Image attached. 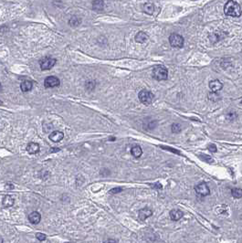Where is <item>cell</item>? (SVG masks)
Masks as SVG:
<instances>
[{"mask_svg": "<svg viewBox=\"0 0 242 243\" xmlns=\"http://www.w3.org/2000/svg\"><path fill=\"white\" fill-rule=\"evenodd\" d=\"M224 12L227 16L238 18L241 16V7L239 4L236 1H229L227 2L224 7Z\"/></svg>", "mask_w": 242, "mask_h": 243, "instance_id": "obj_1", "label": "cell"}, {"mask_svg": "<svg viewBox=\"0 0 242 243\" xmlns=\"http://www.w3.org/2000/svg\"><path fill=\"white\" fill-rule=\"evenodd\" d=\"M168 71L165 67L158 65L153 69V78L157 81H165L167 79Z\"/></svg>", "mask_w": 242, "mask_h": 243, "instance_id": "obj_2", "label": "cell"}, {"mask_svg": "<svg viewBox=\"0 0 242 243\" xmlns=\"http://www.w3.org/2000/svg\"><path fill=\"white\" fill-rule=\"evenodd\" d=\"M153 99V95L151 92L146 91V90H143L139 92V100L141 101L142 103H144L145 105H149L152 103Z\"/></svg>", "mask_w": 242, "mask_h": 243, "instance_id": "obj_3", "label": "cell"}, {"mask_svg": "<svg viewBox=\"0 0 242 243\" xmlns=\"http://www.w3.org/2000/svg\"><path fill=\"white\" fill-rule=\"evenodd\" d=\"M169 42L170 45L174 47V48H182L184 46V38L180 36L179 34L173 33L169 38Z\"/></svg>", "mask_w": 242, "mask_h": 243, "instance_id": "obj_4", "label": "cell"}, {"mask_svg": "<svg viewBox=\"0 0 242 243\" xmlns=\"http://www.w3.org/2000/svg\"><path fill=\"white\" fill-rule=\"evenodd\" d=\"M57 61L54 58H49V57H46V58L42 59L40 61V69L42 70H48L54 67Z\"/></svg>", "mask_w": 242, "mask_h": 243, "instance_id": "obj_5", "label": "cell"}, {"mask_svg": "<svg viewBox=\"0 0 242 243\" xmlns=\"http://www.w3.org/2000/svg\"><path fill=\"white\" fill-rule=\"evenodd\" d=\"M195 190H196V194L200 195L202 196H206L210 194V189L206 183H200V184L196 185L195 187Z\"/></svg>", "mask_w": 242, "mask_h": 243, "instance_id": "obj_6", "label": "cell"}, {"mask_svg": "<svg viewBox=\"0 0 242 243\" xmlns=\"http://www.w3.org/2000/svg\"><path fill=\"white\" fill-rule=\"evenodd\" d=\"M60 80L55 77V76H49V77H47L45 81H44V85L46 88H55V87H58L60 85Z\"/></svg>", "mask_w": 242, "mask_h": 243, "instance_id": "obj_7", "label": "cell"}, {"mask_svg": "<svg viewBox=\"0 0 242 243\" xmlns=\"http://www.w3.org/2000/svg\"><path fill=\"white\" fill-rule=\"evenodd\" d=\"M209 88L213 92H218L222 90L223 88V84L220 81L218 80H214L209 82Z\"/></svg>", "mask_w": 242, "mask_h": 243, "instance_id": "obj_8", "label": "cell"}, {"mask_svg": "<svg viewBox=\"0 0 242 243\" xmlns=\"http://www.w3.org/2000/svg\"><path fill=\"white\" fill-rule=\"evenodd\" d=\"M152 215H153V211L148 208H142L141 210H139V219L142 221L145 220L147 218L151 217Z\"/></svg>", "mask_w": 242, "mask_h": 243, "instance_id": "obj_9", "label": "cell"}, {"mask_svg": "<svg viewBox=\"0 0 242 243\" xmlns=\"http://www.w3.org/2000/svg\"><path fill=\"white\" fill-rule=\"evenodd\" d=\"M40 219H41V216L37 211H33L28 215V220H30L31 224H34V225L38 224L40 222Z\"/></svg>", "mask_w": 242, "mask_h": 243, "instance_id": "obj_10", "label": "cell"}, {"mask_svg": "<svg viewBox=\"0 0 242 243\" xmlns=\"http://www.w3.org/2000/svg\"><path fill=\"white\" fill-rule=\"evenodd\" d=\"M63 137H64V134L61 131H53L49 134V139L54 143H58V142L61 141L63 139Z\"/></svg>", "mask_w": 242, "mask_h": 243, "instance_id": "obj_11", "label": "cell"}, {"mask_svg": "<svg viewBox=\"0 0 242 243\" xmlns=\"http://www.w3.org/2000/svg\"><path fill=\"white\" fill-rule=\"evenodd\" d=\"M184 216V213L179 209H173L170 211V218L174 221H177L180 219H182Z\"/></svg>", "mask_w": 242, "mask_h": 243, "instance_id": "obj_12", "label": "cell"}, {"mask_svg": "<svg viewBox=\"0 0 242 243\" xmlns=\"http://www.w3.org/2000/svg\"><path fill=\"white\" fill-rule=\"evenodd\" d=\"M143 10L144 12H145L148 15H153L154 13L155 7H154V4L153 2H146L144 4L143 6Z\"/></svg>", "mask_w": 242, "mask_h": 243, "instance_id": "obj_13", "label": "cell"}, {"mask_svg": "<svg viewBox=\"0 0 242 243\" xmlns=\"http://www.w3.org/2000/svg\"><path fill=\"white\" fill-rule=\"evenodd\" d=\"M27 151L31 154H37L39 151V146L36 143H30L27 146Z\"/></svg>", "mask_w": 242, "mask_h": 243, "instance_id": "obj_14", "label": "cell"}, {"mask_svg": "<svg viewBox=\"0 0 242 243\" xmlns=\"http://www.w3.org/2000/svg\"><path fill=\"white\" fill-rule=\"evenodd\" d=\"M14 202H15V200L14 198L9 196V195H7L3 197V200H2V204L5 208H10L14 205Z\"/></svg>", "mask_w": 242, "mask_h": 243, "instance_id": "obj_15", "label": "cell"}, {"mask_svg": "<svg viewBox=\"0 0 242 243\" xmlns=\"http://www.w3.org/2000/svg\"><path fill=\"white\" fill-rule=\"evenodd\" d=\"M148 38V36L146 33L143 32V31H141V32H138L136 35H135V41L137 42V43H144V42H145Z\"/></svg>", "mask_w": 242, "mask_h": 243, "instance_id": "obj_16", "label": "cell"}, {"mask_svg": "<svg viewBox=\"0 0 242 243\" xmlns=\"http://www.w3.org/2000/svg\"><path fill=\"white\" fill-rule=\"evenodd\" d=\"M32 86H33V85H32V82L30 81H24L20 85V88H21L22 92H27L31 91Z\"/></svg>", "mask_w": 242, "mask_h": 243, "instance_id": "obj_17", "label": "cell"}, {"mask_svg": "<svg viewBox=\"0 0 242 243\" xmlns=\"http://www.w3.org/2000/svg\"><path fill=\"white\" fill-rule=\"evenodd\" d=\"M131 153L135 157V158H139V157L142 155V154H143V150H142V148L140 146H135L131 149Z\"/></svg>", "mask_w": 242, "mask_h": 243, "instance_id": "obj_18", "label": "cell"}, {"mask_svg": "<svg viewBox=\"0 0 242 243\" xmlns=\"http://www.w3.org/2000/svg\"><path fill=\"white\" fill-rule=\"evenodd\" d=\"M231 195L235 198L242 197V189L241 188H233L231 191Z\"/></svg>", "mask_w": 242, "mask_h": 243, "instance_id": "obj_19", "label": "cell"}, {"mask_svg": "<svg viewBox=\"0 0 242 243\" xmlns=\"http://www.w3.org/2000/svg\"><path fill=\"white\" fill-rule=\"evenodd\" d=\"M80 24V18H79L78 17L74 16L72 18L69 19V25L72 27H77Z\"/></svg>", "mask_w": 242, "mask_h": 243, "instance_id": "obj_20", "label": "cell"}, {"mask_svg": "<svg viewBox=\"0 0 242 243\" xmlns=\"http://www.w3.org/2000/svg\"><path fill=\"white\" fill-rule=\"evenodd\" d=\"M92 6L95 10H102L103 8V1H93Z\"/></svg>", "mask_w": 242, "mask_h": 243, "instance_id": "obj_21", "label": "cell"}, {"mask_svg": "<svg viewBox=\"0 0 242 243\" xmlns=\"http://www.w3.org/2000/svg\"><path fill=\"white\" fill-rule=\"evenodd\" d=\"M199 157H200V158H201L202 160H204V161H206V162H207V163H213V161H214L211 156L207 155V154H200V155H199Z\"/></svg>", "mask_w": 242, "mask_h": 243, "instance_id": "obj_22", "label": "cell"}, {"mask_svg": "<svg viewBox=\"0 0 242 243\" xmlns=\"http://www.w3.org/2000/svg\"><path fill=\"white\" fill-rule=\"evenodd\" d=\"M171 128H172V132L175 133V134L180 133V131H181V126L178 123H173Z\"/></svg>", "mask_w": 242, "mask_h": 243, "instance_id": "obj_23", "label": "cell"}, {"mask_svg": "<svg viewBox=\"0 0 242 243\" xmlns=\"http://www.w3.org/2000/svg\"><path fill=\"white\" fill-rule=\"evenodd\" d=\"M36 238L39 240V241H43L47 239V236L44 234V233H40V232H38L36 234Z\"/></svg>", "mask_w": 242, "mask_h": 243, "instance_id": "obj_24", "label": "cell"}, {"mask_svg": "<svg viewBox=\"0 0 242 243\" xmlns=\"http://www.w3.org/2000/svg\"><path fill=\"white\" fill-rule=\"evenodd\" d=\"M162 149H165V150H168V151H171V152H173L174 154H180V153H179V151H177V150H176V149H174V148H172V147H168V146H160Z\"/></svg>", "mask_w": 242, "mask_h": 243, "instance_id": "obj_25", "label": "cell"}, {"mask_svg": "<svg viewBox=\"0 0 242 243\" xmlns=\"http://www.w3.org/2000/svg\"><path fill=\"white\" fill-rule=\"evenodd\" d=\"M207 148H208V150H209L211 153H216V152H217V146H216L215 145H213V144L209 145V146H207Z\"/></svg>", "mask_w": 242, "mask_h": 243, "instance_id": "obj_26", "label": "cell"}, {"mask_svg": "<svg viewBox=\"0 0 242 243\" xmlns=\"http://www.w3.org/2000/svg\"><path fill=\"white\" fill-rule=\"evenodd\" d=\"M121 191H122V188H116L111 189V190L110 191V193H111V194H116V193H119V192H121Z\"/></svg>", "mask_w": 242, "mask_h": 243, "instance_id": "obj_27", "label": "cell"}, {"mask_svg": "<svg viewBox=\"0 0 242 243\" xmlns=\"http://www.w3.org/2000/svg\"><path fill=\"white\" fill-rule=\"evenodd\" d=\"M103 243H119L116 239H106Z\"/></svg>", "mask_w": 242, "mask_h": 243, "instance_id": "obj_28", "label": "cell"}, {"mask_svg": "<svg viewBox=\"0 0 242 243\" xmlns=\"http://www.w3.org/2000/svg\"><path fill=\"white\" fill-rule=\"evenodd\" d=\"M5 188H6L7 189H9V190H10V189H13V188H14V185H12L11 183H7V184L5 185Z\"/></svg>", "mask_w": 242, "mask_h": 243, "instance_id": "obj_29", "label": "cell"}, {"mask_svg": "<svg viewBox=\"0 0 242 243\" xmlns=\"http://www.w3.org/2000/svg\"><path fill=\"white\" fill-rule=\"evenodd\" d=\"M152 187L154 188H159V189L162 188V185H161V184H159V183H156L155 185H153Z\"/></svg>", "mask_w": 242, "mask_h": 243, "instance_id": "obj_30", "label": "cell"}, {"mask_svg": "<svg viewBox=\"0 0 242 243\" xmlns=\"http://www.w3.org/2000/svg\"><path fill=\"white\" fill-rule=\"evenodd\" d=\"M3 242H4V241H3V239H2L1 237H0V243H3Z\"/></svg>", "mask_w": 242, "mask_h": 243, "instance_id": "obj_31", "label": "cell"}, {"mask_svg": "<svg viewBox=\"0 0 242 243\" xmlns=\"http://www.w3.org/2000/svg\"><path fill=\"white\" fill-rule=\"evenodd\" d=\"M1 91H2V84L0 83V92H1Z\"/></svg>", "mask_w": 242, "mask_h": 243, "instance_id": "obj_32", "label": "cell"}, {"mask_svg": "<svg viewBox=\"0 0 242 243\" xmlns=\"http://www.w3.org/2000/svg\"><path fill=\"white\" fill-rule=\"evenodd\" d=\"M65 243H72V242H65Z\"/></svg>", "mask_w": 242, "mask_h": 243, "instance_id": "obj_33", "label": "cell"}, {"mask_svg": "<svg viewBox=\"0 0 242 243\" xmlns=\"http://www.w3.org/2000/svg\"></svg>", "mask_w": 242, "mask_h": 243, "instance_id": "obj_34", "label": "cell"}]
</instances>
